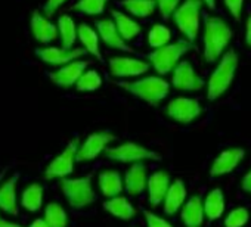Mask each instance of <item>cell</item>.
<instances>
[{"label": "cell", "mask_w": 251, "mask_h": 227, "mask_svg": "<svg viewBox=\"0 0 251 227\" xmlns=\"http://www.w3.org/2000/svg\"><path fill=\"white\" fill-rule=\"evenodd\" d=\"M202 0H185L173 14V20L179 31L188 42H195L200 31V14Z\"/></svg>", "instance_id": "4"}, {"label": "cell", "mask_w": 251, "mask_h": 227, "mask_svg": "<svg viewBox=\"0 0 251 227\" xmlns=\"http://www.w3.org/2000/svg\"><path fill=\"white\" fill-rule=\"evenodd\" d=\"M223 199L225 198L220 189H214L207 195L205 204H204V212L210 220H217L223 214V208H225Z\"/></svg>", "instance_id": "29"}, {"label": "cell", "mask_w": 251, "mask_h": 227, "mask_svg": "<svg viewBox=\"0 0 251 227\" xmlns=\"http://www.w3.org/2000/svg\"><path fill=\"white\" fill-rule=\"evenodd\" d=\"M225 5H226L229 14L232 15V18L235 21H239L241 20V12H242L244 0H225Z\"/></svg>", "instance_id": "37"}, {"label": "cell", "mask_w": 251, "mask_h": 227, "mask_svg": "<svg viewBox=\"0 0 251 227\" xmlns=\"http://www.w3.org/2000/svg\"><path fill=\"white\" fill-rule=\"evenodd\" d=\"M192 47V43L188 40H179L176 43H169L160 49H155L150 53V61L158 74H167L173 71L179 64V59Z\"/></svg>", "instance_id": "5"}, {"label": "cell", "mask_w": 251, "mask_h": 227, "mask_svg": "<svg viewBox=\"0 0 251 227\" xmlns=\"http://www.w3.org/2000/svg\"><path fill=\"white\" fill-rule=\"evenodd\" d=\"M236 67H238V55L235 53V50L230 49L223 55L217 68L210 75V80L207 84V97L210 100L220 97L229 89V86L232 84Z\"/></svg>", "instance_id": "2"}, {"label": "cell", "mask_w": 251, "mask_h": 227, "mask_svg": "<svg viewBox=\"0 0 251 227\" xmlns=\"http://www.w3.org/2000/svg\"><path fill=\"white\" fill-rule=\"evenodd\" d=\"M58 31H59V36H61V40H62V47L64 49H71L73 45L75 43L78 31H77L75 24H74V21H73V18L70 15L59 17V20H58Z\"/></svg>", "instance_id": "28"}, {"label": "cell", "mask_w": 251, "mask_h": 227, "mask_svg": "<svg viewBox=\"0 0 251 227\" xmlns=\"http://www.w3.org/2000/svg\"><path fill=\"white\" fill-rule=\"evenodd\" d=\"M185 198H186L185 184H183L182 180H176L170 186V189H169V192L166 195V199H164V211L167 214H170V215L175 214L182 206V204L185 202Z\"/></svg>", "instance_id": "24"}, {"label": "cell", "mask_w": 251, "mask_h": 227, "mask_svg": "<svg viewBox=\"0 0 251 227\" xmlns=\"http://www.w3.org/2000/svg\"><path fill=\"white\" fill-rule=\"evenodd\" d=\"M17 180H18V176L15 174L8 182H5L2 186H0V208L12 215L18 214L17 196H15Z\"/></svg>", "instance_id": "21"}, {"label": "cell", "mask_w": 251, "mask_h": 227, "mask_svg": "<svg viewBox=\"0 0 251 227\" xmlns=\"http://www.w3.org/2000/svg\"><path fill=\"white\" fill-rule=\"evenodd\" d=\"M61 187L68 202L74 208H83L95 201V192L92 189V179H64Z\"/></svg>", "instance_id": "6"}, {"label": "cell", "mask_w": 251, "mask_h": 227, "mask_svg": "<svg viewBox=\"0 0 251 227\" xmlns=\"http://www.w3.org/2000/svg\"><path fill=\"white\" fill-rule=\"evenodd\" d=\"M103 208L112 214L114 217L117 218H121V220H130L132 217L136 215V209L132 206V204H129V201L123 198V196H115L109 201H106L103 204Z\"/></svg>", "instance_id": "25"}, {"label": "cell", "mask_w": 251, "mask_h": 227, "mask_svg": "<svg viewBox=\"0 0 251 227\" xmlns=\"http://www.w3.org/2000/svg\"><path fill=\"white\" fill-rule=\"evenodd\" d=\"M67 2V0H48L46 5H45V14L46 17H52L59 6H62L64 3Z\"/></svg>", "instance_id": "39"}, {"label": "cell", "mask_w": 251, "mask_h": 227, "mask_svg": "<svg viewBox=\"0 0 251 227\" xmlns=\"http://www.w3.org/2000/svg\"><path fill=\"white\" fill-rule=\"evenodd\" d=\"M78 152V139H74L61 155H58L46 168L45 179H55V177H65L73 173L74 170V159L77 158Z\"/></svg>", "instance_id": "9"}, {"label": "cell", "mask_w": 251, "mask_h": 227, "mask_svg": "<svg viewBox=\"0 0 251 227\" xmlns=\"http://www.w3.org/2000/svg\"><path fill=\"white\" fill-rule=\"evenodd\" d=\"M244 158V149L241 148H230L223 151L213 162L210 174L211 176H223L230 173Z\"/></svg>", "instance_id": "16"}, {"label": "cell", "mask_w": 251, "mask_h": 227, "mask_svg": "<svg viewBox=\"0 0 251 227\" xmlns=\"http://www.w3.org/2000/svg\"><path fill=\"white\" fill-rule=\"evenodd\" d=\"M170 189V177L166 171L154 173L148 180V192H150V202L157 206L161 201L166 199V195Z\"/></svg>", "instance_id": "18"}, {"label": "cell", "mask_w": 251, "mask_h": 227, "mask_svg": "<svg viewBox=\"0 0 251 227\" xmlns=\"http://www.w3.org/2000/svg\"><path fill=\"white\" fill-rule=\"evenodd\" d=\"M39 58L50 65H67L74 62L84 53V49H59V47H45L37 49L36 52Z\"/></svg>", "instance_id": "14"}, {"label": "cell", "mask_w": 251, "mask_h": 227, "mask_svg": "<svg viewBox=\"0 0 251 227\" xmlns=\"http://www.w3.org/2000/svg\"><path fill=\"white\" fill-rule=\"evenodd\" d=\"M201 105L197 99H191V97H177L173 99L167 108H166V114L175 121L182 123V124H188L191 121H194L195 118L200 117L201 114Z\"/></svg>", "instance_id": "8"}, {"label": "cell", "mask_w": 251, "mask_h": 227, "mask_svg": "<svg viewBox=\"0 0 251 227\" xmlns=\"http://www.w3.org/2000/svg\"><path fill=\"white\" fill-rule=\"evenodd\" d=\"M232 30L217 17H208L204 24V58L207 62H214L222 56L232 39Z\"/></svg>", "instance_id": "1"}, {"label": "cell", "mask_w": 251, "mask_h": 227, "mask_svg": "<svg viewBox=\"0 0 251 227\" xmlns=\"http://www.w3.org/2000/svg\"><path fill=\"white\" fill-rule=\"evenodd\" d=\"M179 3H180V0H157L158 11L164 20H167L176 12V9L179 8Z\"/></svg>", "instance_id": "36"}, {"label": "cell", "mask_w": 251, "mask_h": 227, "mask_svg": "<svg viewBox=\"0 0 251 227\" xmlns=\"http://www.w3.org/2000/svg\"><path fill=\"white\" fill-rule=\"evenodd\" d=\"M100 84H102L100 75L96 71L89 69L80 77V80L77 81L75 86H77V90H80V91H93V90L99 89Z\"/></svg>", "instance_id": "33"}, {"label": "cell", "mask_w": 251, "mask_h": 227, "mask_svg": "<svg viewBox=\"0 0 251 227\" xmlns=\"http://www.w3.org/2000/svg\"><path fill=\"white\" fill-rule=\"evenodd\" d=\"M145 217H147L148 227H173L167 220H164L160 215H155V214H152L150 211L145 212Z\"/></svg>", "instance_id": "38"}, {"label": "cell", "mask_w": 251, "mask_h": 227, "mask_svg": "<svg viewBox=\"0 0 251 227\" xmlns=\"http://www.w3.org/2000/svg\"><path fill=\"white\" fill-rule=\"evenodd\" d=\"M96 30H98V34L100 36L102 42L106 46L114 47V49H120L123 52H133L132 47H129L127 45H126V42L120 36V33L115 27V23L112 20L96 21Z\"/></svg>", "instance_id": "15"}, {"label": "cell", "mask_w": 251, "mask_h": 227, "mask_svg": "<svg viewBox=\"0 0 251 227\" xmlns=\"http://www.w3.org/2000/svg\"><path fill=\"white\" fill-rule=\"evenodd\" d=\"M123 8L138 18H148L154 14L157 0H123Z\"/></svg>", "instance_id": "27"}, {"label": "cell", "mask_w": 251, "mask_h": 227, "mask_svg": "<svg viewBox=\"0 0 251 227\" xmlns=\"http://www.w3.org/2000/svg\"><path fill=\"white\" fill-rule=\"evenodd\" d=\"M182 220L186 227H201L204 220V209L198 196H192L185 204L182 209Z\"/></svg>", "instance_id": "22"}, {"label": "cell", "mask_w": 251, "mask_h": 227, "mask_svg": "<svg viewBox=\"0 0 251 227\" xmlns=\"http://www.w3.org/2000/svg\"><path fill=\"white\" fill-rule=\"evenodd\" d=\"M99 187L106 198H115L123 190V182L117 171H103L99 174Z\"/></svg>", "instance_id": "26"}, {"label": "cell", "mask_w": 251, "mask_h": 227, "mask_svg": "<svg viewBox=\"0 0 251 227\" xmlns=\"http://www.w3.org/2000/svg\"><path fill=\"white\" fill-rule=\"evenodd\" d=\"M170 39H172V33L163 24H155L148 33V43L154 49H160V47L169 45Z\"/></svg>", "instance_id": "32"}, {"label": "cell", "mask_w": 251, "mask_h": 227, "mask_svg": "<svg viewBox=\"0 0 251 227\" xmlns=\"http://www.w3.org/2000/svg\"><path fill=\"white\" fill-rule=\"evenodd\" d=\"M45 220L49 224V227H67L68 217L65 209L59 204H49L45 211Z\"/></svg>", "instance_id": "31"}, {"label": "cell", "mask_w": 251, "mask_h": 227, "mask_svg": "<svg viewBox=\"0 0 251 227\" xmlns=\"http://www.w3.org/2000/svg\"><path fill=\"white\" fill-rule=\"evenodd\" d=\"M105 155L109 159L120 162H141L145 159H160V155H157L155 152L132 142L123 143L115 148H109L105 151Z\"/></svg>", "instance_id": "7"}, {"label": "cell", "mask_w": 251, "mask_h": 227, "mask_svg": "<svg viewBox=\"0 0 251 227\" xmlns=\"http://www.w3.org/2000/svg\"><path fill=\"white\" fill-rule=\"evenodd\" d=\"M78 39L81 42V45L84 46V50L90 55H93L98 61H103L102 59V53L99 49V36L96 34V31L87 25V24H81L78 27Z\"/></svg>", "instance_id": "23"}, {"label": "cell", "mask_w": 251, "mask_h": 227, "mask_svg": "<svg viewBox=\"0 0 251 227\" xmlns=\"http://www.w3.org/2000/svg\"><path fill=\"white\" fill-rule=\"evenodd\" d=\"M245 42L248 46H251V15L247 18V24H245Z\"/></svg>", "instance_id": "41"}, {"label": "cell", "mask_w": 251, "mask_h": 227, "mask_svg": "<svg viewBox=\"0 0 251 227\" xmlns=\"http://www.w3.org/2000/svg\"><path fill=\"white\" fill-rule=\"evenodd\" d=\"M241 186H242V189L245 190V192H248V193H251V170L244 176V179H242V183H241Z\"/></svg>", "instance_id": "40"}, {"label": "cell", "mask_w": 251, "mask_h": 227, "mask_svg": "<svg viewBox=\"0 0 251 227\" xmlns=\"http://www.w3.org/2000/svg\"><path fill=\"white\" fill-rule=\"evenodd\" d=\"M30 227H49V224L46 223V220H43V218H37V220H34V221H33V224H31Z\"/></svg>", "instance_id": "42"}, {"label": "cell", "mask_w": 251, "mask_h": 227, "mask_svg": "<svg viewBox=\"0 0 251 227\" xmlns=\"http://www.w3.org/2000/svg\"><path fill=\"white\" fill-rule=\"evenodd\" d=\"M150 69V64L133 58L115 56L109 61V71L114 77H138Z\"/></svg>", "instance_id": "11"}, {"label": "cell", "mask_w": 251, "mask_h": 227, "mask_svg": "<svg viewBox=\"0 0 251 227\" xmlns=\"http://www.w3.org/2000/svg\"><path fill=\"white\" fill-rule=\"evenodd\" d=\"M89 62L87 61H74L67 65H64L61 69L55 71L50 74V80L61 86V87H71L73 84H77L80 77L86 72L84 69L87 68Z\"/></svg>", "instance_id": "13"}, {"label": "cell", "mask_w": 251, "mask_h": 227, "mask_svg": "<svg viewBox=\"0 0 251 227\" xmlns=\"http://www.w3.org/2000/svg\"><path fill=\"white\" fill-rule=\"evenodd\" d=\"M0 227H23V226H18V224H14V223H9V221H5V220H0Z\"/></svg>", "instance_id": "43"}, {"label": "cell", "mask_w": 251, "mask_h": 227, "mask_svg": "<svg viewBox=\"0 0 251 227\" xmlns=\"http://www.w3.org/2000/svg\"><path fill=\"white\" fill-rule=\"evenodd\" d=\"M248 218H250V214H248L247 208L239 206L229 212V215L225 220V226L226 227H242V226H245Z\"/></svg>", "instance_id": "35"}, {"label": "cell", "mask_w": 251, "mask_h": 227, "mask_svg": "<svg viewBox=\"0 0 251 227\" xmlns=\"http://www.w3.org/2000/svg\"><path fill=\"white\" fill-rule=\"evenodd\" d=\"M111 15H112V21L115 23V27L124 42L133 40L135 37H138L141 34V25L130 17H127L123 12H118V11H112Z\"/></svg>", "instance_id": "19"}, {"label": "cell", "mask_w": 251, "mask_h": 227, "mask_svg": "<svg viewBox=\"0 0 251 227\" xmlns=\"http://www.w3.org/2000/svg\"><path fill=\"white\" fill-rule=\"evenodd\" d=\"M147 186V167L133 164L126 173V190L130 195H139Z\"/></svg>", "instance_id": "20"}, {"label": "cell", "mask_w": 251, "mask_h": 227, "mask_svg": "<svg viewBox=\"0 0 251 227\" xmlns=\"http://www.w3.org/2000/svg\"><path fill=\"white\" fill-rule=\"evenodd\" d=\"M108 0H78L74 5V9L86 15H99L103 12Z\"/></svg>", "instance_id": "34"}, {"label": "cell", "mask_w": 251, "mask_h": 227, "mask_svg": "<svg viewBox=\"0 0 251 227\" xmlns=\"http://www.w3.org/2000/svg\"><path fill=\"white\" fill-rule=\"evenodd\" d=\"M0 179H2V174H0Z\"/></svg>", "instance_id": "45"}, {"label": "cell", "mask_w": 251, "mask_h": 227, "mask_svg": "<svg viewBox=\"0 0 251 227\" xmlns=\"http://www.w3.org/2000/svg\"><path fill=\"white\" fill-rule=\"evenodd\" d=\"M42 201H43V187L37 183L28 186L24 193H23V206L31 212H36L40 209L42 206Z\"/></svg>", "instance_id": "30"}, {"label": "cell", "mask_w": 251, "mask_h": 227, "mask_svg": "<svg viewBox=\"0 0 251 227\" xmlns=\"http://www.w3.org/2000/svg\"><path fill=\"white\" fill-rule=\"evenodd\" d=\"M120 86L130 94L148 102L150 105H158L169 94V83L160 77H145L136 81H124Z\"/></svg>", "instance_id": "3"}, {"label": "cell", "mask_w": 251, "mask_h": 227, "mask_svg": "<svg viewBox=\"0 0 251 227\" xmlns=\"http://www.w3.org/2000/svg\"><path fill=\"white\" fill-rule=\"evenodd\" d=\"M30 24H31V31L34 37L40 43H50L58 37V28L52 23H49V20L45 18L39 11L33 12Z\"/></svg>", "instance_id": "17"}, {"label": "cell", "mask_w": 251, "mask_h": 227, "mask_svg": "<svg viewBox=\"0 0 251 227\" xmlns=\"http://www.w3.org/2000/svg\"><path fill=\"white\" fill-rule=\"evenodd\" d=\"M202 3H204L208 9H214V8H216V0H202Z\"/></svg>", "instance_id": "44"}, {"label": "cell", "mask_w": 251, "mask_h": 227, "mask_svg": "<svg viewBox=\"0 0 251 227\" xmlns=\"http://www.w3.org/2000/svg\"><path fill=\"white\" fill-rule=\"evenodd\" d=\"M114 140V135L108 132H98L90 135L77 152V161H90L96 158L109 142Z\"/></svg>", "instance_id": "12"}, {"label": "cell", "mask_w": 251, "mask_h": 227, "mask_svg": "<svg viewBox=\"0 0 251 227\" xmlns=\"http://www.w3.org/2000/svg\"><path fill=\"white\" fill-rule=\"evenodd\" d=\"M172 83L177 90H185V91H197L201 90L204 86L202 78L195 72L194 67L188 61H182L173 69Z\"/></svg>", "instance_id": "10"}]
</instances>
